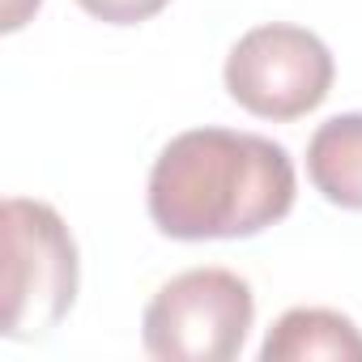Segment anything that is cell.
<instances>
[{
  "label": "cell",
  "instance_id": "6da1fadb",
  "mask_svg": "<svg viewBox=\"0 0 362 362\" xmlns=\"http://www.w3.org/2000/svg\"><path fill=\"white\" fill-rule=\"evenodd\" d=\"M294 197L298 175L290 149L230 128H188L170 136L145 188L153 226L179 243L252 239L277 226L294 209Z\"/></svg>",
  "mask_w": 362,
  "mask_h": 362
},
{
  "label": "cell",
  "instance_id": "7a4b0ae2",
  "mask_svg": "<svg viewBox=\"0 0 362 362\" xmlns=\"http://www.w3.org/2000/svg\"><path fill=\"white\" fill-rule=\"evenodd\" d=\"M81 260L64 218L30 197L5 201V315L9 341L47 337L77 303Z\"/></svg>",
  "mask_w": 362,
  "mask_h": 362
},
{
  "label": "cell",
  "instance_id": "3957f363",
  "mask_svg": "<svg viewBox=\"0 0 362 362\" xmlns=\"http://www.w3.org/2000/svg\"><path fill=\"white\" fill-rule=\"evenodd\" d=\"M256 324V294L230 269L170 277L141 315V345L158 362H230Z\"/></svg>",
  "mask_w": 362,
  "mask_h": 362
},
{
  "label": "cell",
  "instance_id": "277c9868",
  "mask_svg": "<svg viewBox=\"0 0 362 362\" xmlns=\"http://www.w3.org/2000/svg\"><path fill=\"white\" fill-rule=\"evenodd\" d=\"M337 64L320 35L290 22L252 26L226 56V94L256 119H298L332 90Z\"/></svg>",
  "mask_w": 362,
  "mask_h": 362
},
{
  "label": "cell",
  "instance_id": "5b68a950",
  "mask_svg": "<svg viewBox=\"0 0 362 362\" xmlns=\"http://www.w3.org/2000/svg\"><path fill=\"white\" fill-rule=\"evenodd\" d=\"M264 362H362V332L349 315L328 307H290L260 345Z\"/></svg>",
  "mask_w": 362,
  "mask_h": 362
},
{
  "label": "cell",
  "instance_id": "8992f818",
  "mask_svg": "<svg viewBox=\"0 0 362 362\" xmlns=\"http://www.w3.org/2000/svg\"><path fill=\"white\" fill-rule=\"evenodd\" d=\"M307 179L328 205L362 214V111L332 115L311 132Z\"/></svg>",
  "mask_w": 362,
  "mask_h": 362
},
{
  "label": "cell",
  "instance_id": "52a82bcc",
  "mask_svg": "<svg viewBox=\"0 0 362 362\" xmlns=\"http://www.w3.org/2000/svg\"><path fill=\"white\" fill-rule=\"evenodd\" d=\"M77 5L107 26H141L149 18H158L170 0H77Z\"/></svg>",
  "mask_w": 362,
  "mask_h": 362
},
{
  "label": "cell",
  "instance_id": "ba28073f",
  "mask_svg": "<svg viewBox=\"0 0 362 362\" xmlns=\"http://www.w3.org/2000/svg\"><path fill=\"white\" fill-rule=\"evenodd\" d=\"M43 5V0H5V30L13 35V30H22L26 26V18L35 13Z\"/></svg>",
  "mask_w": 362,
  "mask_h": 362
}]
</instances>
